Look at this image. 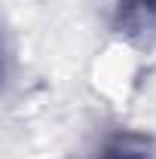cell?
<instances>
[{"mask_svg":"<svg viewBox=\"0 0 156 159\" xmlns=\"http://www.w3.org/2000/svg\"><path fill=\"white\" fill-rule=\"evenodd\" d=\"M113 21L117 31L126 37H150L156 34V0H117Z\"/></svg>","mask_w":156,"mask_h":159,"instance_id":"obj_2","label":"cell"},{"mask_svg":"<svg viewBox=\"0 0 156 159\" xmlns=\"http://www.w3.org/2000/svg\"><path fill=\"white\" fill-rule=\"evenodd\" d=\"M92 159H156V138L147 132L117 129L104 135Z\"/></svg>","mask_w":156,"mask_h":159,"instance_id":"obj_1","label":"cell"}]
</instances>
